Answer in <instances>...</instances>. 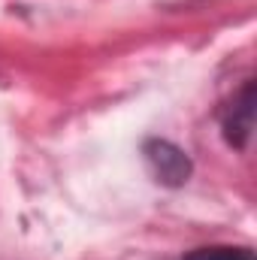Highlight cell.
Instances as JSON below:
<instances>
[{"mask_svg": "<svg viewBox=\"0 0 257 260\" xmlns=\"http://www.w3.org/2000/svg\"><path fill=\"white\" fill-rule=\"evenodd\" d=\"M142 151H145L148 170L154 173V179H157L160 185H167V188H182V185L191 179L194 164L179 145H173V142H167V139H148Z\"/></svg>", "mask_w": 257, "mask_h": 260, "instance_id": "1", "label": "cell"}, {"mask_svg": "<svg viewBox=\"0 0 257 260\" xmlns=\"http://www.w3.org/2000/svg\"><path fill=\"white\" fill-rule=\"evenodd\" d=\"M254 118V82H245L242 91L230 100V106L224 109L221 115V130H224V139L233 145V148H245L248 139H251V121Z\"/></svg>", "mask_w": 257, "mask_h": 260, "instance_id": "2", "label": "cell"}, {"mask_svg": "<svg viewBox=\"0 0 257 260\" xmlns=\"http://www.w3.org/2000/svg\"><path fill=\"white\" fill-rule=\"evenodd\" d=\"M182 260H254L251 248H233V245H212V248H197Z\"/></svg>", "mask_w": 257, "mask_h": 260, "instance_id": "3", "label": "cell"}]
</instances>
